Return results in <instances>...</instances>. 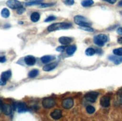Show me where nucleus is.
<instances>
[{
	"instance_id": "6",
	"label": "nucleus",
	"mask_w": 122,
	"mask_h": 121,
	"mask_svg": "<svg viewBox=\"0 0 122 121\" xmlns=\"http://www.w3.org/2000/svg\"><path fill=\"white\" fill-rule=\"evenodd\" d=\"M98 95H99V93L97 92L91 91V92L87 93L86 95H85V99H86L88 102L92 103V102H94L97 100Z\"/></svg>"
},
{
	"instance_id": "5",
	"label": "nucleus",
	"mask_w": 122,
	"mask_h": 121,
	"mask_svg": "<svg viewBox=\"0 0 122 121\" xmlns=\"http://www.w3.org/2000/svg\"><path fill=\"white\" fill-rule=\"evenodd\" d=\"M12 107L8 104H5L2 99H0V109L1 111L6 115H10L12 111Z\"/></svg>"
},
{
	"instance_id": "37",
	"label": "nucleus",
	"mask_w": 122,
	"mask_h": 121,
	"mask_svg": "<svg viewBox=\"0 0 122 121\" xmlns=\"http://www.w3.org/2000/svg\"><path fill=\"white\" fill-rule=\"evenodd\" d=\"M28 2H41L43 0H27Z\"/></svg>"
},
{
	"instance_id": "18",
	"label": "nucleus",
	"mask_w": 122,
	"mask_h": 121,
	"mask_svg": "<svg viewBox=\"0 0 122 121\" xmlns=\"http://www.w3.org/2000/svg\"><path fill=\"white\" fill-rule=\"evenodd\" d=\"M76 46L75 45H71L66 48V52H67V55H73L74 52H76Z\"/></svg>"
},
{
	"instance_id": "36",
	"label": "nucleus",
	"mask_w": 122,
	"mask_h": 121,
	"mask_svg": "<svg viewBox=\"0 0 122 121\" xmlns=\"http://www.w3.org/2000/svg\"><path fill=\"white\" fill-rule=\"evenodd\" d=\"M6 85V82L5 81H3L2 79H0V86H4Z\"/></svg>"
},
{
	"instance_id": "24",
	"label": "nucleus",
	"mask_w": 122,
	"mask_h": 121,
	"mask_svg": "<svg viewBox=\"0 0 122 121\" xmlns=\"http://www.w3.org/2000/svg\"><path fill=\"white\" fill-rule=\"evenodd\" d=\"M117 97L119 104L122 105V88H120L117 92Z\"/></svg>"
},
{
	"instance_id": "4",
	"label": "nucleus",
	"mask_w": 122,
	"mask_h": 121,
	"mask_svg": "<svg viewBox=\"0 0 122 121\" xmlns=\"http://www.w3.org/2000/svg\"><path fill=\"white\" fill-rule=\"evenodd\" d=\"M56 105V101L52 97H46L43 99L42 101V106L44 108L49 109L52 108Z\"/></svg>"
},
{
	"instance_id": "29",
	"label": "nucleus",
	"mask_w": 122,
	"mask_h": 121,
	"mask_svg": "<svg viewBox=\"0 0 122 121\" xmlns=\"http://www.w3.org/2000/svg\"><path fill=\"white\" fill-rule=\"evenodd\" d=\"M25 9L22 6V7H20V8H18V9L17 10V13L19 15H20V14H23V13L25 12Z\"/></svg>"
},
{
	"instance_id": "39",
	"label": "nucleus",
	"mask_w": 122,
	"mask_h": 121,
	"mask_svg": "<svg viewBox=\"0 0 122 121\" xmlns=\"http://www.w3.org/2000/svg\"><path fill=\"white\" fill-rule=\"evenodd\" d=\"M118 5H119V6H122V1L118 3Z\"/></svg>"
},
{
	"instance_id": "30",
	"label": "nucleus",
	"mask_w": 122,
	"mask_h": 121,
	"mask_svg": "<svg viewBox=\"0 0 122 121\" xmlns=\"http://www.w3.org/2000/svg\"><path fill=\"white\" fill-rule=\"evenodd\" d=\"M81 29L84 30V31H90V32H93L94 31V29L91 28V27H80Z\"/></svg>"
},
{
	"instance_id": "9",
	"label": "nucleus",
	"mask_w": 122,
	"mask_h": 121,
	"mask_svg": "<svg viewBox=\"0 0 122 121\" xmlns=\"http://www.w3.org/2000/svg\"><path fill=\"white\" fill-rule=\"evenodd\" d=\"M62 106L65 109H70L73 106V100L72 98H67L62 102Z\"/></svg>"
},
{
	"instance_id": "34",
	"label": "nucleus",
	"mask_w": 122,
	"mask_h": 121,
	"mask_svg": "<svg viewBox=\"0 0 122 121\" xmlns=\"http://www.w3.org/2000/svg\"><path fill=\"white\" fill-rule=\"evenodd\" d=\"M117 33L120 35H122V27H119L117 29Z\"/></svg>"
},
{
	"instance_id": "38",
	"label": "nucleus",
	"mask_w": 122,
	"mask_h": 121,
	"mask_svg": "<svg viewBox=\"0 0 122 121\" xmlns=\"http://www.w3.org/2000/svg\"><path fill=\"white\" fill-rule=\"evenodd\" d=\"M118 42L119 44H122V37H121V38H119L118 39Z\"/></svg>"
},
{
	"instance_id": "33",
	"label": "nucleus",
	"mask_w": 122,
	"mask_h": 121,
	"mask_svg": "<svg viewBox=\"0 0 122 121\" xmlns=\"http://www.w3.org/2000/svg\"><path fill=\"white\" fill-rule=\"evenodd\" d=\"M6 61V58L5 56H0V63H5Z\"/></svg>"
},
{
	"instance_id": "22",
	"label": "nucleus",
	"mask_w": 122,
	"mask_h": 121,
	"mask_svg": "<svg viewBox=\"0 0 122 121\" xmlns=\"http://www.w3.org/2000/svg\"><path fill=\"white\" fill-rule=\"evenodd\" d=\"M38 74H39V71L38 70L35 69V70H31L29 73V77H30V78H35Z\"/></svg>"
},
{
	"instance_id": "19",
	"label": "nucleus",
	"mask_w": 122,
	"mask_h": 121,
	"mask_svg": "<svg viewBox=\"0 0 122 121\" xmlns=\"http://www.w3.org/2000/svg\"><path fill=\"white\" fill-rule=\"evenodd\" d=\"M40 14L38 12H33L32 14H31V20L32 21V22L34 23H36V22H38V21L40 19Z\"/></svg>"
},
{
	"instance_id": "26",
	"label": "nucleus",
	"mask_w": 122,
	"mask_h": 121,
	"mask_svg": "<svg viewBox=\"0 0 122 121\" xmlns=\"http://www.w3.org/2000/svg\"><path fill=\"white\" fill-rule=\"evenodd\" d=\"M86 111H87V113H88V114H92L94 113V111H95V108H94V107H93V106H88L86 107Z\"/></svg>"
},
{
	"instance_id": "21",
	"label": "nucleus",
	"mask_w": 122,
	"mask_h": 121,
	"mask_svg": "<svg viewBox=\"0 0 122 121\" xmlns=\"http://www.w3.org/2000/svg\"><path fill=\"white\" fill-rule=\"evenodd\" d=\"M1 15H2V17H4V18H8V17H9V16H10V11L7 8H3L2 10Z\"/></svg>"
},
{
	"instance_id": "10",
	"label": "nucleus",
	"mask_w": 122,
	"mask_h": 121,
	"mask_svg": "<svg viewBox=\"0 0 122 121\" xmlns=\"http://www.w3.org/2000/svg\"><path fill=\"white\" fill-rule=\"evenodd\" d=\"M100 105L101 106L104 107V108H107L110 106V97L108 95H105L103 97H101L100 99Z\"/></svg>"
},
{
	"instance_id": "2",
	"label": "nucleus",
	"mask_w": 122,
	"mask_h": 121,
	"mask_svg": "<svg viewBox=\"0 0 122 121\" xmlns=\"http://www.w3.org/2000/svg\"><path fill=\"white\" fill-rule=\"evenodd\" d=\"M108 41V37L104 34H100L98 35L94 36V43L98 46H103L105 43Z\"/></svg>"
},
{
	"instance_id": "35",
	"label": "nucleus",
	"mask_w": 122,
	"mask_h": 121,
	"mask_svg": "<svg viewBox=\"0 0 122 121\" xmlns=\"http://www.w3.org/2000/svg\"><path fill=\"white\" fill-rule=\"evenodd\" d=\"M103 1L107 2H109L110 4H114V3L116 2V0H103Z\"/></svg>"
},
{
	"instance_id": "14",
	"label": "nucleus",
	"mask_w": 122,
	"mask_h": 121,
	"mask_svg": "<svg viewBox=\"0 0 122 121\" xmlns=\"http://www.w3.org/2000/svg\"><path fill=\"white\" fill-rule=\"evenodd\" d=\"M72 40H73V38H69V37H61V38H59V43L64 46H66V45L69 44Z\"/></svg>"
},
{
	"instance_id": "15",
	"label": "nucleus",
	"mask_w": 122,
	"mask_h": 121,
	"mask_svg": "<svg viewBox=\"0 0 122 121\" xmlns=\"http://www.w3.org/2000/svg\"><path fill=\"white\" fill-rule=\"evenodd\" d=\"M57 65H58V63H56V62H55V63H50V64H46L43 67V70L44 71L49 72V71H51L52 70H54L55 68L57 67Z\"/></svg>"
},
{
	"instance_id": "16",
	"label": "nucleus",
	"mask_w": 122,
	"mask_h": 121,
	"mask_svg": "<svg viewBox=\"0 0 122 121\" xmlns=\"http://www.w3.org/2000/svg\"><path fill=\"white\" fill-rule=\"evenodd\" d=\"M55 59V56H52V55H45V56H43L41 58V62L43 63V64H49V63L52 61H53Z\"/></svg>"
},
{
	"instance_id": "28",
	"label": "nucleus",
	"mask_w": 122,
	"mask_h": 121,
	"mask_svg": "<svg viewBox=\"0 0 122 121\" xmlns=\"http://www.w3.org/2000/svg\"><path fill=\"white\" fill-rule=\"evenodd\" d=\"M55 19H56V17H55V16H50V17H48L44 20V22L45 23H49V22H51V21L55 20Z\"/></svg>"
},
{
	"instance_id": "7",
	"label": "nucleus",
	"mask_w": 122,
	"mask_h": 121,
	"mask_svg": "<svg viewBox=\"0 0 122 121\" xmlns=\"http://www.w3.org/2000/svg\"><path fill=\"white\" fill-rule=\"evenodd\" d=\"M13 109H17L18 112H24L27 111V106L25 102H16L13 105Z\"/></svg>"
},
{
	"instance_id": "3",
	"label": "nucleus",
	"mask_w": 122,
	"mask_h": 121,
	"mask_svg": "<svg viewBox=\"0 0 122 121\" xmlns=\"http://www.w3.org/2000/svg\"><path fill=\"white\" fill-rule=\"evenodd\" d=\"M74 22L80 27H90V25H91V23L88 22L87 19L80 15H77L74 17Z\"/></svg>"
},
{
	"instance_id": "40",
	"label": "nucleus",
	"mask_w": 122,
	"mask_h": 121,
	"mask_svg": "<svg viewBox=\"0 0 122 121\" xmlns=\"http://www.w3.org/2000/svg\"><path fill=\"white\" fill-rule=\"evenodd\" d=\"M121 14H122V11H121Z\"/></svg>"
},
{
	"instance_id": "8",
	"label": "nucleus",
	"mask_w": 122,
	"mask_h": 121,
	"mask_svg": "<svg viewBox=\"0 0 122 121\" xmlns=\"http://www.w3.org/2000/svg\"><path fill=\"white\" fill-rule=\"evenodd\" d=\"M6 5L11 9H18L22 7V3L18 0H8L6 2Z\"/></svg>"
},
{
	"instance_id": "11",
	"label": "nucleus",
	"mask_w": 122,
	"mask_h": 121,
	"mask_svg": "<svg viewBox=\"0 0 122 121\" xmlns=\"http://www.w3.org/2000/svg\"><path fill=\"white\" fill-rule=\"evenodd\" d=\"M50 116L52 119H54V120H59L62 117L61 111L59 109H56L52 112L50 113Z\"/></svg>"
},
{
	"instance_id": "32",
	"label": "nucleus",
	"mask_w": 122,
	"mask_h": 121,
	"mask_svg": "<svg viewBox=\"0 0 122 121\" xmlns=\"http://www.w3.org/2000/svg\"><path fill=\"white\" fill-rule=\"evenodd\" d=\"M65 49V46H58L56 48V51L57 52H64V50Z\"/></svg>"
},
{
	"instance_id": "13",
	"label": "nucleus",
	"mask_w": 122,
	"mask_h": 121,
	"mask_svg": "<svg viewBox=\"0 0 122 121\" xmlns=\"http://www.w3.org/2000/svg\"><path fill=\"white\" fill-rule=\"evenodd\" d=\"M109 59L112 61L115 64H120L122 63V56H117V55H110Z\"/></svg>"
},
{
	"instance_id": "27",
	"label": "nucleus",
	"mask_w": 122,
	"mask_h": 121,
	"mask_svg": "<svg viewBox=\"0 0 122 121\" xmlns=\"http://www.w3.org/2000/svg\"><path fill=\"white\" fill-rule=\"evenodd\" d=\"M55 3H41L39 4V8H48L54 5Z\"/></svg>"
},
{
	"instance_id": "23",
	"label": "nucleus",
	"mask_w": 122,
	"mask_h": 121,
	"mask_svg": "<svg viewBox=\"0 0 122 121\" xmlns=\"http://www.w3.org/2000/svg\"><path fill=\"white\" fill-rule=\"evenodd\" d=\"M95 52H96V51H95L94 49L93 48H88L86 50V55H88V56H92L95 54Z\"/></svg>"
},
{
	"instance_id": "17",
	"label": "nucleus",
	"mask_w": 122,
	"mask_h": 121,
	"mask_svg": "<svg viewBox=\"0 0 122 121\" xmlns=\"http://www.w3.org/2000/svg\"><path fill=\"white\" fill-rule=\"evenodd\" d=\"M11 76V71L10 70H8V71H5L2 73L1 75V79L3 81H8L9 78Z\"/></svg>"
},
{
	"instance_id": "31",
	"label": "nucleus",
	"mask_w": 122,
	"mask_h": 121,
	"mask_svg": "<svg viewBox=\"0 0 122 121\" xmlns=\"http://www.w3.org/2000/svg\"><path fill=\"white\" fill-rule=\"evenodd\" d=\"M64 2L67 5H72L74 4V0H64Z\"/></svg>"
},
{
	"instance_id": "12",
	"label": "nucleus",
	"mask_w": 122,
	"mask_h": 121,
	"mask_svg": "<svg viewBox=\"0 0 122 121\" xmlns=\"http://www.w3.org/2000/svg\"><path fill=\"white\" fill-rule=\"evenodd\" d=\"M25 63L29 66H33L36 63V59L34 56L31 55H28L25 57Z\"/></svg>"
},
{
	"instance_id": "1",
	"label": "nucleus",
	"mask_w": 122,
	"mask_h": 121,
	"mask_svg": "<svg viewBox=\"0 0 122 121\" xmlns=\"http://www.w3.org/2000/svg\"><path fill=\"white\" fill-rule=\"evenodd\" d=\"M72 26L71 23H53L48 26L47 28V31L49 32L51 31H55L57 30H61V29H67L71 28Z\"/></svg>"
},
{
	"instance_id": "20",
	"label": "nucleus",
	"mask_w": 122,
	"mask_h": 121,
	"mask_svg": "<svg viewBox=\"0 0 122 121\" xmlns=\"http://www.w3.org/2000/svg\"><path fill=\"white\" fill-rule=\"evenodd\" d=\"M93 4H94L93 0H83V1H82V2H81V5L85 8L91 6V5H92Z\"/></svg>"
},
{
	"instance_id": "25",
	"label": "nucleus",
	"mask_w": 122,
	"mask_h": 121,
	"mask_svg": "<svg viewBox=\"0 0 122 121\" xmlns=\"http://www.w3.org/2000/svg\"><path fill=\"white\" fill-rule=\"evenodd\" d=\"M113 53L117 56H122V48H117L113 50Z\"/></svg>"
}]
</instances>
